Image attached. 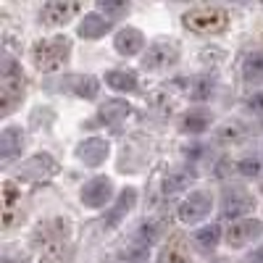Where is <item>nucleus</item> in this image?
<instances>
[{
  "mask_svg": "<svg viewBox=\"0 0 263 263\" xmlns=\"http://www.w3.org/2000/svg\"><path fill=\"white\" fill-rule=\"evenodd\" d=\"M111 27H114L111 18H105L100 13H84V18L79 21L77 34L84 37V40H100L105 32H111Z\"/></svg>",
  "mask_w": 263,
  "mask_h": 263,
  "instance_id": "obj_15",
  "label": "nucleus"
},
{
  "mask_svg": "<svg viewBox=\"0 0 263 263\" xmlns=\"http://www.w3.org/2000/svg\"><path fill=\"white\" fill-rule=\"evenodd\" d=\"M158 237H161V232H158V224H156V221L140 224V229H137V234H135V239H137V242H140L142 248H150Z\"/></svg>",
  "mask_w": 263,
  "mask_h": 263,
  "instance_id": "obj_25",
  "label": "nucleus"
},
{
  "mask_svg": "<svg viewBox=\"0 0 263 263\" xmlns=\"http://www.w3.org/2000/svg\"><path fill=\"white\" fill-rule=\"evenodd\" d=\"M82 11V3H66V0H50V3L42 6L40 18L42 24L48 27H61V24H69V21Z\"/></svg>",
  "mask_w": 263,
  "mask_h": 263,
  "instance_id": "obj_7",
  "label": "nucleus"
},
{
  "mask_svg": "<svg viewBox=\"0 0 263 263\" xmlns=\"http://www.w3.org/2000/svg\"><path fill=\"white\" fill-rule=\"evenodd\" d=\"M135 203H137V190H135V187H124L121 195L116 197L114 208L108 211V216H105V227H111V229H114V227L121 221V218H124L132 208H135Z\"/></svg>",
  "mask_w": 263,
  "mask_h": 263,
  "instance_id": "obj_16",
  "label": "nucleus"
},
{
  "mask_svg": "<svg viewBox=\"0 0 263 263\" xmlns=\"http://www.w3.org/2000/svg\"><path fill=\"white\" fill-rule=\"evenodd\" d=\"M216 135H218V140H239V137H242L245 135V126L242 124H224L221 129H218L216 132Z\"/></svg>",
  "mask_w": 263,
  "mask_h": 263,
  "instance_id": "obj_26",
  "label": "nucleus"
},
{
  "mask_svg": "<svg viewBox=\"0 0 263 263\" xmlns=\"http://www.w3.org/2000/svg\"><path fill=\"white\" fill-rule=\"evenodd\" d=\"M21 147H24V132H21V126H6L3 132H0V161L3 163H11Z\"/></svg>",
  "mask_w": 263,
  "mask_h": 263,
  "instance_id": "obj_14",
  "label": "nucleus"
},
{
  "mask_svg": "<svg viewBox=\"0 0 263 263\" xmlns=\"http://www.w3.org/2000/svg\"><path fill=\"white\" fill-rule=\"evenodd\" d=\"M55 174H58V161L48 156V153H37L21 168V177H27V179H50Z\"/></svg>",
  "mask_w": 263,
  "mask_h": 263,
  "instance_id": "obj_12",
  "label": "nucleus"
},
{
  "mask_svg": "<svg viewBox=\"0 0 263 263\" xmlns=\"http://www.w3.org/2000/svg\"><path fill=\"white\" fill-rule=\"evenodd\" d=\"M71 55V42L66 37H53V40H40L32 45V63L40 71H58L61 66Z\"/></svg>",
  "mask_w": 263,
  "mask_h": 263,
  "instance_id": "obj_2",
  "label": "nucleus"
},
{
  "mask_svg": "<svg viewBox=\"0 0 263 263\" xmlns=\"http://www.w3.org/2000/svg\"><path fill=\"white\" fill-rule=\"evenodd\" d=\"M203 156H205V145H187L184 147V158H190V161H197Z\"/></svg>",
  "mask_w": 263,
  "mask_h": 263,
  "instance_id": "obj_31",
  "label": "nucleus"
},
{
  "mask_svg": "<svg viewBox=\"0 0 263 263\" xmlns=\"http://www.w3.org/2000/svg\"><path fill=\"white\" fill-rule=\"evenodd\" d=\"M242 77H245V82H250V84L263 82V53H260V50H258V53H250V55L245 58V63H242Z\"/></svg>",
  "mask_w": 263,
  "mask_h": 263,
  "instance_id": "obj_23",
  "label": "nucleus"
},
{
  "mask_svg": "<svg viewBox=\"0 0 263 263\" xmlns=\"http://www.w3.org/2000/svg\"><path fill=\"white\" fill-rule=\"evenodd\" d=\"M58 84H61L58 90L71 92V95L84 98V100H95L98 92H100V82H98L95 77H90V74H71V77H63Z\"/></svg>",
  "mask_w": 263,
  "mask_h": 263,
  "instance_id": "obj_10",
  "label": "nucleus"
},
{
  "mask_svg": "<svg viewBox=\"0 0 263 263\" xmlns=\"http://www.w3.org/2000/svg\"><path fill=\"white\" fill-rule=\"evenodd\" d=\"M132 114V105L126 100H105L98 111V121H103L105 126H119L121 121H126V116Z\"/></svg>",
  "mask_w": 263,
  "mask_h": 263,
  "instance_id": "obj_17",
  "label": "nucleus"
},
{
  "mask_svg": "<svg viewBox=\"0 0 263 263\" xmlns=\"http://www.w3.org/2000/svg\"><path fill=\"white\" fill-rule=\"evenodd\" d=\"M248 263H263V248H258L255 253L248 255Z\"/></svg>",
  "mask_w": 263,
  "mask_h": 263,
  "instance_id": "obj_32",
  "label": "nucleus"
},
{
  "mask_svg": "<svg viewBox=\"0 0 263 263\" xmlns=\"http://www.w3.org/2000/svg\"><path fill=\"white\" fill-rule=\"evenodd\" d=\"M248 111H250V114L263 116V92H255V95H250V98H248Z\"/></svg>",
  "mask_w": 263,
  "mask_h": 263,
  "instance_id": "obj_29",
  "label": "nucleus"
},
{
  "mask_svg": "<svg viewBox=\"0 0 263 263\" xmlns=\"http://www.w3.org/2000/svg\"><path fill=\"white\" fill-rule=\"evenodd\" d=\"M24 98V71L13 58H6L0 66V116H8Z\"/></svg>",
  "mask_w": 263,
  "mask_h": 263,
  "instance_id": "obj_1",
  "label": "nucleus"
},
{
  "mask_svg": "<svg viewBox=\"0 0 263 263\" xmlns=\"http://www.w3.org/2000/svg\"><path fill=\"white\" fill-rule=\"evenodd\" d=\"M263 234V221L258 218H242V221H234L227 232V245L229 248H245L253 239H258Z\"/></svg>",
  "mask_w": 263,
  "mask_h": 263,
  "instance_id": "obj_8",
  "label": "nucleus"
},
{
  "mask_svg": "<svg viewBox=\"0 0 263 263\" xmlns=\"http://www.w3.org/2000/svg\"><path fill=\"white\" fill-rule=\"evenodd\" d=\"M213 77H197L195 79V84L190 87V95H192V100H197V103H203V100H208L211 95H213Z\"/></svg>",
  "mask_w": 263,
  "mask_h": 263,
  "instance_id": "obj_24",
  "label": "nucleus"
},
{
  "mask_svg": "<svg viewBox=\"0 0 263 263\" xmlns=\"http://www.w3.org/2000/svg\"><path fill=\"white\" fill-rule=\"evenodd\" d=\"M255 211V197L242 187H227L221 192V216L229 221H242V216Z\"/></svg>",
  "mask_w": 263,
  "mask_h": 263,
  "instance_id": "obj_5",
  "label": "nucleus"
},
{
  "mask_svg": "<svg viewBox=\"0 0 263 263\" xmlns=\"http://www.w3.org/2000/svg\"><path fill=\"white\" fill-rule=\"evenodd\" d=\"M18 200H21V190H16V184L11 179L3 182V224L6 227L13 224V211H16Z\"/></svg>",
  "mask_w": 263,
  "mask_h": 263,
  "instance_id": "obj_22",
  "label": "nucleus"
},
{
  "mask_svg": "<svg viewBox=\"0 0 263 263\" xmlns=\"http://www.w3.org/2000/svg\"><path fill=\"white\" fill-rule=\"evenodd\" d=\"M98 8L105 13V18H111V21H114L116 16H124V13L129 11V6H126V3H108V0H103V3H100Z\"/></svg>",
  "mask_w": 263,
  "mask_h": 263,
  "instance_id": "obj_27",
  "label": "nucleus"
},
{
  "mask_svg": "<svg viewBox=\"0 0 263 263\" xmlns=\"http://www.w3.org/2000/svg\"><path fill=\"white\" fill-rule=\"evenodd\" d=\"M260 187H263V184H260Z\"/></svg>",
  "mask_w": 263,
  "mask_h": 263,
  "instance_id": "obj_33",
  "label": "nucleus"
},
{
  "mask_svg": "<svg viewBox=\"0 0 263 263\" xmlns=\"http://www.w3.org/2000/svg\"><path fill=\"white\" fill-rule=\"evenodd\" d=\"M211 121H213V116L205 108H190L179 121V132H184V135H203L211 126Z\"/></svg>",
  "mask_w": 263,
  "mask_h": 263,
  "instance_id": "obj_18",
  "label": "nucleus"
},
{
  "mask_svg": "<svg viewBox=\"0 0 263 263\" xmlns=\"http://www.w3.org/2000/svg\"><path fill=\"white\" fill-rule=\"evenodd\" d=\"M108 153H111V145H108V140L103 137H90V140H84L79 147H77V158L84 163V166H100L105 163L108 158Z\"/></svg>",
  "mask_w": 263,
  "mask_h": 263,
  "instance_id": "obj_11",
  "label": "nucleus"
},
{
  "mask_svg": "<svg viewBox=\"0 0 263 263\" xmlns=\"http://www.w3.org/2000/svg\"><path fill=\"white\" fill-rule=\"evenodd\" d=\"M192 179H195V174H190L184 168H168L163 177V195L168 197V195H177V192L187 190L192 184Z\"/></svg>",
  "mask_w": 263,
  "mask_h": 263,
  "instance_id": "obj_21",
  "label": "nucleus"
},
{
  "mask_svg": "<svg viewBox=\"0 0 263 263\" xmlns=\"http://www.w3.org/2000/svg\"><path fill=\"white\" fill-rule=\"evenodd\" d=\"M192 242L197 245V250H203V253L216 250V245L221 242V227H218V224L200 227L197 232H192Z\"/></svg>",
  "mask_w": 263,
  "mask_h": 263,
  "instance_id": "obj_20",
  "label": "nucleus"
},
{
  "mask_svg": "<svg viewBox=\"0 0 263 263\" xmlns=\"http://www.w3.org/2000/svg\"><path fill=\"white\" fill-rule=\"evenodd\" d=\"M211 208H213L211 192L195 190V192H190L187 200L179 205V221L182 224H197V221H203V218L211 213Z\"/></svg>",
  "mask_w": 263,
  "mask_h": 263,
  "instance_id": "obj_6",
  "label": "nucleus"
},
{
  "mask_svg": "<svg viewBox=\"0 0 263 263\" xmlns=\"http://www.w3.org/2000/svg\"><path fill=\"white\" fill-rule=\"evenodd\" d=\"M114 48H116L119 55L132 58V55H137V53L145 48V34H142L140 29H135V27H124V29H119L116 37H114Z\"/></svg>",
  "mask_w": 263,
  "mask_h": 263,
  "instance_id": "obj_13",
  "label": "nucleus"
},
{
  "mask_svg": "<svg viewBox=\"0 0 263 263\" xmlns=\"http://www.w3.org/2000/svg\"><path fill=\"white\" fill-rule=\"evenodd\" d=\"M237 171L242 174V177H258L260 161L258 158H242V161H237Z\"/></svg>",
  "mask_w": 263,
  "mask_h": 263,
  "instance_id": "obj_28",
  "label": "nucleus"
},
{
  "mask_svg": "<svg viewBox=\"0 0 263 263\" xmlns=\"http://www.w3.org/2000/svg\"><path fill=\"white\" fill-rule=\"evenodd\" d=\"M145 255H147V248L137 245V248H132V250H124L119 258H121V260H140V258H145Z\"/></svg>",
  "mask_w": 263,
  "mask_h": 263,
  "instance_id": "obj_30",
  "label": "nucleus"
},
{
  "mask_svg": "<svg viewBox=\"0 0 263 263\" xmlns=\"http://www.w3.org/2000/svg\"><path fill=\"white\" fill-rule=\"evenodd\" d=\"M182 55V48H179V42L177 40H156V42H150L145 55H142V69L145 71H161V69H168V66H174L179 61Z\"/></svg>",
  "mask_w": 263,
  "mask_h": 263,
  "instance_id": "obj_4",
  "label": "nucleus"
},
{
  "mask_svg": "<svg viewBox=\"0 0 263 263\" xmlns=\"http://www.w3.org/2000/svg\"><path fill=\"white\" fill-rule=\"evenodd\" d=\"M184 27L197 34H218L229 27V13L218 6H197L182 16Z\"/></svg>",
  "mask_w": 263,
  "mask_h": 263,
  "instance_id": "obj_3",
  "label": "nucleus"
},
{
  "mask_svg": "<svg viewBox=\"0 0 263 263\" xmlns=\"http://www.w3.org/2000/svg\"><path fill=\"white\" fill-rule=\"evenodd\" d=\"M114 197V182L108 177H95L90 182H84L82 187V203L87 208H103Z\"/></svg>",
  "mask_w": 263,
  "mask_h": 263,
  "instance_id": "obj_9",
  "label": "nucleus"
},
{
  "mask_svg": "<svg viewBox=\"0 0 263 263\" xmlns=\"http://www.w3.org/2000/svg\"><path fill=\"white\" fill-rule=\"evenodd\" d=\"M105 84L116 92H137L140 90V82L135 71H126V69H114L105 74Z\"/></svg>",
  "mask_w": 263,
  "mask_h": 263,
  "instance_id": "obj_19",
  "label": "nucleus"
}]
</instances>
